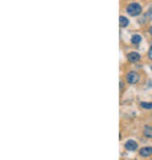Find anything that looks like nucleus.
<instances>
[{
    "instance_id": "obj_4",
    "label": "nucleus",
    "mask_w": 152,
    "mask_h": 160,
    "mask_svg": "<svg viewBox=\"0 0 152 160\" xmlns=\"http://www.w3.org/2000/svg\"><path fill=\"white\" fill-rule=\"evenodd\" d=\"M127 59H128V62L135 64V62H139L140 59H141V55H140L138 52H130V53H128V55H127Z\"/></svg>"
},
{
    "instance_id": "obj_6",
    "label": "nucleus",
    "mask_w": 152,
    "mask_h": 160,
    "mask_svg": "<svg viewBox=\"0 0 152 160\" xmlns=\"http://www.w3.org/2000/svg\"><path fill=\"white\" fill-rule=\"evenodd\" d=\"M119 24H120V27L125 28V27H127L128 24H129V20L126 17H124V16H121L119 19Z\"/></svg>"
},
{
    "instance_id": "obj_10",
    "label": "nucleus",
    "mask_w": 152,
    "mask_h": 160,
    "mask_svg": "<svg viewBox=\"0 0 152 160\" xmlns=\"http://www.w3.org/2000/svg\"><path fill=\"white\" fill-rule=\"evenodd\" d=\"M148 56H149V58L152 60V45H151V47H150V50H149V53H148Z\"/></svg>"
},
{
    "instance_id": "obj_5",
    "label": "nucleus",
    "mask_w": 152,
    "mask_h": 160,
    "mask_svg": "<svg viewBox=\"0 0 152 160\" xmlns=\"http://www.w3.org/2000/svg\"><path fill=\"white\" fill-rule=\"evenodd\" d=\"M139 154L142 157H149L152 155V147H144L140 150Z\"/></svg>"
},
{
    "instance_id": "obj_1",
    "label": "nucleus",
    "mask_w": 152,
    "mask_h": 160,
    "mask_svg": "<svg viewBox=\"0 0 152 160\" xmlns=\"http://www.w3.org/2000/svg\"><path fill=\"white\" fill-rule=\"evenodd\" d=\"M127 14H129L130 16H139L140 14L142 13V6L139 4V3H130L127 6Z\"/></svg>"
},
{
    "instance_id": "obj_7",
    "label": "nucleus",
    "mask_w": 152,
    "mask_h": 160,
    "mask_svg": "<svg viewBox=\"0 0 152 160\" xmlns=\"http://www.w3.org/2000/svg\"><path fill=\"white\" fill-rule=\"evenodd\" d=\"M144 135L148 138H152V127L151 126H145V128H144Z\"/></svg>"
},
{
    "instance_id": "obj_8",
    "label": "nucleus",
    "mask_w": 152,
    "mask_h": 160,
    "mask_svg": "<svg viewBox=\"0 0 152 160\" xmlns=\"http://www.w3.org/2000/svg\"><path fill=\"white\" fill-rule=\"evenodd\" d=\"M141 41H142V37L140 34H133V35H132V37H131V43H132V44H135V45L140 44V43H141Z\"/></svg>"
},
{
    "instance_id": "obj_13",
    "label": "nucleus",
    "mask_w": 152,
    "mask_h": 160,
    "mask_svg": "<svg viewBox=\"0 0 152 160\" xmlns=\"http://www.w3.org/2000/svg\"><path fill=\"white\" fill-rule=\"evenodd\" d=\"M151 69H152V67H151Z\"/></svg>"
},
{
    "instance_id": "obj_9",
    "label": "nucleus",
    "mask_w": 152,
    "mask_h": 160,
    "mask_svg": "<svg viewBox=\"0 0 152 160\" xmlns=\"http://www.w3.org/2000/svg\"><path fill=\"white\" fill-rule=\"evenodd\" d=\"M140 105L145 109H152V102H141Z\"/></svg>"
},
{
    "instance_id": "obj_11",
    "label": "nucleus",
    "mask_w": 152,
    "mask_h": 160,
    "mask_svg": "<svg viewBox=\"0 0 152 160\" xmlns=\"http://www.w3.org/2000/svg\"><path fill=\"white\" fill-rule=\"evenodd\" d=\"M148 13H149V14H151V15H152V5L149 7V9H148Z\"/></svg>"
},
{
    "instance_id": "obj_2",
    "label": "nucleus",
    "mask_w": 152,
    "mask_h": 160,
    "mask_svg": "<svg viewBox=\"0 0 152 160\" xmlns=\"http://www.w3.org/2000/svg\"><path fill=\"white\" fill-rule=\"evenodd\" d=\"M126 80H127V82L129 84H135L139 82L140 80V75L138 74L137 72H133V71H131V72H129L127 74V76H126Z\"/></svg>"
},
{
    "instance_id": "obj_12",
    "label": "nucleus",
    "mask_w": 152,
    "mask_h": 160,
    "mask_svg": "<svg viewBox=\"0 0 152 160\" xmlns=\"http://www.w3.org/2000/svg\"><path fill=\"white\" fill-rule=\"evenodd\" d=\"M149 32H150V33H151V34H152V26H151V27H150V28H149Z\"/></svg>"
},
{
    "instance_id": "obj_3",
    "label": "nucleus",
    "mask_w": 152,
    "mask_h": 160,
    "mask_svg": "<svg viewBox=\"0 0 152 160\" xmlns=\"http://www.w3.org/2000/svg\"><path fill=\"white\" fill-rule=\"evenodd\" d=\"M124 147H125V149L127 150V151L133 152L138 149V143H137V141H132V139H129V141H127L125 143V146H124Z\"/></svg>"
}]
</instances>
